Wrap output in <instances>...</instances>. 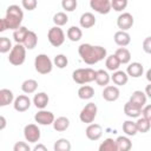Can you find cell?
<instances>
[{
  "label": "cell",
  "instance_id": "obj_17",
  "mask_svg": "<svg viewBox=\"0 0 151 151\" xmlns=\"http://www.w3.org/2000/svg\"><path fill=\"white\" fill-rule=\"evenodd\" d=\"M113 40L119 47H126L131 42V37L126 31H120L119 29V31H117L114 33Z\"/></svg>",
  "mask_w": 151,
  "mask_h": 151
},
{
  "label": "cell",
  "instance_id": "obj_44",
  "mask_svg": "<svg viewBox=\"0 0 151 151\" xmlns=\"http://www.w3.org/2000/svg\"><path fill=\"white\" fill-rule=\"evenodd\" d=\"M140 114H142V117H144V118L151 120V105L145 104V105L142 107V110H140Z\"/></svg>",
  "mask_w": 151,
  "mask_h": 151
},
{
  "label": "cell",
  "instance_id": "obj_5",
  "mask_svg": "<svg viewBox=\"0 0 151 151\" xmlns=\"http://www.w3.org/2000/svg\"><path fill=\"white\" fill-rule=\"evenodd\" d=\"M34 68L39 74H48L53 70V61L47 54L40 53L34 59Z\"/></svg>",
  "mask_w": 151,
  "mask_h": 151
},
{
  "label": "cell",
  "instance_id": "obj_6",
  "mask_svg": "<svg viewBox=\"0 0 151 151\" xmlns=\"http://www.w3.org/2000/svg\"><path fill=\"white\" fill-rule=\"evenodd\" d=\"M97 113H98V107L94 103H87L80 111L79 113V119L81 123H85V124H90V123H93V120L96 119L97 117Z\"/></svg>",
  "mask_w": 151,
  "mask_h": 151
},
{
  "label": "cell",
  "instance_id": "obj_1",
  "mask_svg": "<svg viewBox=\"0 0 151 151\" xmlns=\"http://www.w3.org/2000/svg\"><path fill=\"white\" fill-rule=\"evenodd\" d=\"M78 54L80 55L81 60L87 65H94L101 60H104L107 55V51L105 47L99 45H91V44H81L78 47Z\"/></svg>",
  "mask_w": 151,
  "mask_h": 151
},
{
  "label": "cell",
  "instance_id": "obj_8",
  "mask_svg": "<svg viewBox=\"0 0 151 151\" xmlns=\"http://www.w3.org/2000/svg\"><path fill=\"white\" fill-rule=\"evenodd\" d=\"M24 137L26 139V142L28 143H38L40 137H41V132L40 129L38 127L37 124H27L24 127Z\"/></svg>",
  "mask_w": 151,
  "mask_h": 151
},
{
  "label": "cell",
  "instance_id": "obj_31",
  "mask_svg": "<svg viewBox=\"0 0 151 151\" xmlns=\"http://www.w3.org/2000/svg\"><path fill=\"white\" fill-rule=\"evenodd\" d=\"M120 65H122L120 61L118 60V58H117L114 54L106 55V58H105V66H106V68H107L109 71H112V72H113V71L118 70Z\"/></svg>",
  "mask_w": 151,
  "mask_h": 151
},
{
  "label": "cell",
  "instance_id": "obj_41",
  "mask_svg": "<svg viewBox=\"0 0 151 151\" xmlns=\"http://www.w3.org/2000/svg\"><path fill=\"white\" fill-rule=\"evenodd\" d=\"M78 6L77 0H61V7L66 12H73Z\"/></svg>",
  "mask_w": 151,
  "mask_h": 151
},
{
  "label": "cell",
  "instance_id": "obj_46",
  "mask_svg": "<svg viewBox=\"0 0 151 151\" xmlns=\"http://www.w3.org/2000/svg\"><path fill=\"white\" fill-rule=\"evenodd\" d=\"M6 126H7V120H6V118L0 114V131L5 130Z\"/></svg>",
  "mask_w": 151,
  "mask_h": 151
},
{
  "label": "cell",
  "instance_id": "obj_13",
  "mask_svg": "<svg viewBox=\"0 0 151 151\" xmlns=\"http://www.w3.org/2000/svg\"><path fill=\"white\" fill-rule=\"evenodd\" d=\"M101 96L106 101H116L120 96V91L116 85H106L104 86Z\"/></svg>",
  "mask_w": 151,
  "mask_h": 151
},
{
  "label": "cell",
  "instance_id": "obj_25",
  "mask_svg": "<svg viewBox=\"0 0 151 151\" xmlns=\"http://www.w3.org/2000/svg\"><path fill=\"white\" fill-rule=\"evenodd\" d=\"M111 78H110V74L107 73V71H104V70H97L96 71V76H94V81L97 85L99 86H106L109 85Z\"/></svg>",
  "mask_w": 151,
  "mask_h": 151
},
{
  "label": "cell",
  "instance_id": "obj_32",
  "mask_svg": "<svg viewBox=\"0 0 151 151\" xmlns=\"http://www.w3.org/2000/svg\"><path fill=\"white\" fill-rule=\"evenodd\" d=\"M136 127H137V132H140V133H146L150 131V127H151V120L144 118V117H138L137 122H136Z\"/></svg>",
  "mask_w": 151,
  "mask_h": 151
},
{
  "label": "cell",
  "instance_id": "obj_18",
  "mask_svg": "<svg viewBox=\"0 0 151 151\" xmlns=\"http://www.w3.org/2000/svg\"><path fill=\"white\" fill-rule=\"evenodd\" d=\"M32 101H33L34 106L38 110H41V109H46V106L48 105L50 98H48V96H47L46 92H38V93L34 94Z\"/></svg>",
  "mask_w": 151,
  "mask_h": 151
},
{
  "label": "cell",
  "instance_id": "obj_38",
  "mask_svg": "<svg viewBox=\"0 0 151 151\" xmlns=\"http://www.w3.org/2000/svg\"><path fill=\"white\" fill-rule=\"evenodd\" d=\"M68 64V59L65 54H57L53 58V65L57 66L58 68H65Z\"/></svg>",
  "mask_w": 151,
  "mask_h": 151
},
{
  "label": "cell",
  "instance_id": "obj_30",
  "mask_svg": "<svg viewBox=\"0 0 151 151\" xmlns=\"http://www.w3.org/2000/svg\"><path fill=\"white\" fill-rule=\"evenodd\" d=\"M66 35H67V38H68L71 41L76 42V41H79V40L81 39V37H83V31H81V28L78 27V26H71V27L67 29Z\"/></svg>",
  "mask_w": 151,
  "mask_h": 151
},
{
  "label": "cell",
  "instance_id": "obj_39",
  "mask_svg": "<svg viewBox=\"0 0 151 151\" xmlns=\"http://www.w3.org/2000/svg\"><path fill=\"white\" fill-rule=\"evenodd\" d=\"M12 48V41L7 37H0V53H8Z\"/></svg>",
  "mask_w": 151,
  "mask_h": 151
},
{
  "label": "cell",
  "instance_id": "obj_23",
  "mask_svg": "<svg viewBox=\"0 0 151 151\" xmlns=\"http://www.w3.org/2000/svg\"><path fill=\"white\" fill-rule=\"evenodd\" d=\"M114 140L117 145V151H129L132 147V142L129 136H119Z\"/></svg>",
  "mask_w": 151,
  "mask_h": 151
},
{
  "label": "cell",
  "instance_id": "obj_29",
  "mask_svg": "<svg viewBox=\"0 0 151 151\" xmlns=\"http://www.w3.org/2000/svg\"><path fill=\"white\" fill-rule=\"evenodd\" d=\"M140 110L142 109H139L138 106L131 104L130 101L125 103V105H124V113L129 118H138L140 116Z\"/></svg>",
  "mask_w": 151,
  "mask_h": 151
},
{
  "label": "cell",
  "instance_id": "obj_20",
  "mask_svg": "<svg viewBox=\"0 0 151 151\" xmlns=\"http://www.w3.org/2000/svg\"><path fill=\"white\" fill-rule=\"evenodd\" d=\"M79 24L81 28H91L96 25V17L91 12H85L80 15Z\"/></svg>",
  "mask_w": 151,
  "mask_h": 151
},
{
  "label": "cell",
  "instance_id": "obj_27",
  "mask_svg": "<svg viewBox=\"0 0 151 151\" xmlns=\"http://www.w3.org/2000/svg\"><path fill=\"white\" fill-rule=\"evenodd\" d=\"M114 55L118 58L120 64H129L131 60V52L126 47H119L116 50Z\"/></svg>",
  "mask_w": 151,
  "mask_h": 151
},
{
  "label": "cell",
  "instance_id": "obj_36",
  "mask_svg": "<svg viewBox=\"0 0 151 151\" xmlns=\"http://www.w3.org/2000/svg\"><path fill=\"white\" fill-rule=\"evenodd\" d=\"M99 151H117L116 140L113 138H106L104 142L99 145Z\"/></svg>",
  "mask_w": 151,
  "mask_h": 151
},
{
  "label": "cell",
  "instance_id": "obj_49",
  "mask_svg": "<svg viewBox=\"0 0 151 151\" xmlns=\"http://www.w3.org/2000/svg\"><path fill=\"white\" fill-rule=\"evenodd\" d=\"M150 87H151V84H149V85H146V88H145V94H146V97H151V91H150Z\"/></svg>",
  "mask_w": 151,
  "mask_h": 151
},
{
  "label": "cell",
  "instance_id": "obj_7",
  "mask_svg": "<svg viewBox=\"0 0 151 151\" xmlns=\"http://www.w3.org/2000/svg\"><path fill=\"white\" fill-rule=\"evenodd\" d=\"M47 39L53 47H59L65 41V33L59 26H53L47 32Z\"/></svg>",
  "mask_w": 151,
  "mask_h": 151
},
{
  "label": "cell",
  "instance_id": "obj_21",
  "mask_svg": "<svg viewBox=\"0 0 151 151\" xmlns=\"http://www.w3.org/2000/svg\"><path fill=\"white\" fill-rule=\"evenodd\" d=\"M14 94L9 88H1L0 90V107L8 106L9 104H13Z\"/></svg>",
  "mask_w": 151,
  "mask_h": 151
},
{
  "label": "cell",
  "instance_id": "obj_10",
  "mask_svg": "<svg viewBox=\"0 0 151 151\" xmlns=\"http://www.w3.org/2000/svg\"><path fill=\"white\" fill-rule=\"evenodd\" d=\"M134 24V19L133 15L129 12H124L122 14H119V17L117 18V26L120 31H129Z\"/></svg>",
  "mask_w": 151,
  "mask_h": 151
},
{
  "label": "cell",
  "instance_id": "obj_14",
  "mask_svg": "<svg viewBox=\"0 0 151 151\" xmlns=\"http://www.w3.org/2000/svg\"><path fill=\"white\" fill-rule=\"evenodd\" d=\"M85 134L90 140H98L101 138L103 136V129L99 124H94V123H90L85 130Z\"/></svg>",
  "mask_w": 151,
  "mask_h": 151
},
{
  "label": "cell",
  "instance_id": "obj_3",
  "mask_svg": "<svg viewBox=\"0 0 151 151\" xmlns=\"http://www.w3.org/2000/svg\"><path fill=\"white\" fill-rule=\"evenodd\" d=\"M94 76H96V71L91 67L77 68L72 72L73 81L79 84V85H84V84H88L91 81H94Z\"/></svg>",
  "mask_w": 151,
  "mask_h": 151
},
{
  "label": "cell",
  "instance_id": "obj_9",
  "mask_svg": "<svg viewBox=\"0 0 151 151\" xmlns=\"http://www.w3.org/2000/svg\"><path fill=\"white\" fill-rule=\"evenodd\" d=\"M34 120L39 125H44V126L52 125V123L54 120V114L51 111H47L45 109H41V110H39L34 114Z\"/></svg>",
  "mask_w": 151,
  "mask_h": 151
},
{
  "label": "cell",
  "instance_id": "obj_45",
  "mask_svg": "<svg viewBox=\"0 0 151 151\" xmlns=\"http://www.w3.org/2000/svg\"><path fill=\"white\" fill-rule=\"evenodd\" d=\"M143 50L147 54L151 53V37H146L144 39V41H143Z\"/></svg>",
  "mask_w": 151,
  "mask_h": 151
},
{
  "label": "cell",
  "instance_id": "obj_34",
  "mask_svg": "<svg viewBox=\"0 0 151 151\" xmlns=\"http://www.w3.org/2000/svg\"><path fill=\"white\" fill-rule=\"evenodd\" d=\"M28 32V28H26L25 26H20L18 27L17 29L13 31V39L17 44H22L25 38H26V34Z\"/></svg>",
  "mask_w": 151,
  "mask_h": 151
},
{
  "label": "cell",
  "instance_id": "obj_40",
  "mask_svg": "<svg viewBox=\"0 0 151 151\" xmlns=\"http://www.w3.org/2000/svg\"><path fill=\"white\" fill-rule=\"evenodd\" d=\"M127 6V0H111V9L123 12Z\"/></svg>",
  "mask_w": 151,
  "mask_h": 151
},
{
  "label": "cell",
  "instance_id": "obj_24",
  "mask_svg": "<svg viewBox=\"0 0 151 151\" xmlns=\"http://www.w3.org/2000/svg\"><path fill=\"white\" fill-rule=\"evenodd\" d=\"M22 45L26 47V50H33V48H35V46L38 45V35H37V33L28 29Z\"/></svg>",
  "mask_w": 151,
  "mask_h": 151
},
{
  "label": "cell",
  "instance_id": "obj_19",
  "mask_svg": "<svg viewBox=\"0 0 151 151\" xmlns=\"http://www.w3.org/2000/svg\"><path fill=\"white\" fill-rule=\"evenodd\" d=\"M110 78H111V80L113 81V84L116 86H124L129 81V76L126 74V72L125 71H120V70L113 71V74Z\"/></svg>",
  "mask_w": 151,
  "mask_h": 151
},
{
  "label": "cell",
  "instance_id": "obj_48",
  "mask_svg": "<svg viewBox=\"0 0 151 151\" xmlns=\"http://www.w3.org/2000/svg\"><path fill=\"white\" fill-rule=\"evenodd\" d=\"M6 29H7V26H6L5 19H4V18H0V33H1V32H5Z\"/></svg>",
  "mask_w": 151,
  "mask_h": 151
},
{
  "label": "cell",
  "instance_id": "obj_11",
  "mask_svg": "<svg viewBox=\"0 0 151 151\" xmlns=\"http://www.w3.org/2000/svg\"><path fill=\"white\" fill-rule=\"evenodd\" d=\"M90 7L99 14H107L111 11V0H90Z\"/></svg>",
  "mask_w": 151,
  "mask_h": 151
},
{
  "label": "cell",
  "instance_id": "obj_42",
  "mask_svg": "<svg viewBox=\"0 0 151 151\" xmlns=\"http://www.w3.org/2000/svg\"><path fill=\"white\" fill-rule=\"evenodd\" d=\"M21 5L26 11H34L38 6V0H21Z\"/></svg>",
  "mask_w": 151,
  "mask_h": 151
},
{
  "label": "cell",
  "instance_id": "obj_26",
  "mask_svg": "<svg viewBox=\"0 0 151 151\" xmlns=\"http://www.w3.org/2000/svg\"><path fill=\"white\" fill-rule=\"evenodd\" d=\"M78 97L83 100H88L94 97V88L90 85H81L78 88Z\"/></svg>",
  "mask_w": 151,
  "mask_h": 151
},
{
  "label": "cell",
  "instance_id": "obj_12",
  "mask_svg": "<svg viewBox=\"0 0 151 151\" xmlns=\"http://www.w3.org/2000/svg\"><path fill=\"white\" fill-rule=\"evenodd\" d=\"M31 104L32 101L26 94H20L13 100V107L18 112H26L31 107Z\"/></svg>",
  "mask_w": 151,
  "mask_h": 151
},
{
  "label": "cell",
  "instance_id": "obj_50",
  "mask_svg": "<svg viewBox=\"0 0 151 151\" xmlns=\"http://www.w3.org/2000/svg\"><path fill=\"white\" fill-rule=\"evenodd\" d=\"M151 70H147V72H146V79H147V81H151Z\"/></svg>",
  "mask_w": 151,
  "mask_h": 151
},
{
  "label": "cell",
  "instance_id": "obj_16",
  "mask_svg": "<svg viewBox=\"0 0 151 151\" xmlns=\"http://www.w3.org/2000/svg\"><path fill=\"white\" fill-rule=\"evenodd\" d=\"M146 100H147L146 94H145L143 91H140V90L133 91L132 94L130 96V99H129V101H130L131 104L138 106L139 109H142V107L146 104Z\"/></svg>",
  "mask_w": 151,
  "mask_h": 151
},
{
  "label": "cell",
  "instance_id": "obj_37",
  "mask_svg": "<svg viewBox=\"0 0 151 151\" xmlns=\"http://www.w3.org/2000/svg\"><path fill=\"white\" fill-rule=\"evenodd\" d=\"M53 22H54L55 26L61 27V26H64L68 22V17L65 12H58L53 15Z\"/></svg>",
  "mask_w": 151,
  "mask_h": 151
},
{
  "label": "cell",
  "instance_id": "obj_4",
  "mask_svg": "<svg viewBox=\"0 0 151 151\" xmlns=\"http://www.w3.org/2000/svg\"><path fill=\"white\" fill-rule=\"evenodd\" d=\"M26 60V47L22 44H15L12 46L8 55V61L13 66H20Z\"/></svg>",
  "mask_w": 151,
  "mask_h": 151
},
{
  "label": "cell",
  "instance_id": "obj_22",
  "mask_svg": "<svg viewBox=\"0 0 151 151\" xmlns=\"http://www.w3.org/2000/svg\"><path fill=\"white\" fill-rule=\"evenodd\" d=\"M52 125H53V129L57 132H64L70 127V119L67 117L61 116V117H58L57 119L54 118Z\"/></svg>",
  "mask_w": 151,
  "mask_h": 151
},
{
  "label": "cell",
  "instance_id": "obj_47",
  "mask_svg": "<svg viewBox=\"0 0 151 151\" xmlns=\"http://www.w3.org/2000/svg\"><path fill=\"white\" fill-rule=\"evenodd\" d=\"M32 150L33 151H47V147L44 144H37Z\"/></svg>",
  "mask_w": 151,
  "mask_h": 151
},
{
  "label": "cell",
  "instance_id": "obj_2",
  "mask_svg": "<svg viewBox=\"0 0 151 151\" xmlns=\"http://www.w3.org/2000/svg\"><path fill=\"white\" fill-rule=\"evenodd\" d=\"M5 22L7 26V29H17L21 26V22L24 20V12L18 5H9L6 9L5 15Z\"/></svg>",
  "mask_w": 151,
  "mask_h": 151
},
{
  "label": "cell",
  "instance_id": "obj_43",
  "mask_svg": "<svg viewBox=\"0 0 151 151\" xmlns=\"http://www.w3.org/2000/svg\"><path fill=\"white\" fill-rule=\"evenodd\" d=\"M31 146L26 142H17L13 145V151H29Z\"/></svg>",
  "mask_w": 151,
  "mask_h": 151
},
{
  "label": "cell",
  "instance_id": "obj_35",
  "mask_svg": "<svg viewBox=\"0 0 151 151\" xmlns=\"http://www.w3.org/2000/svg\"><path fill=\"white\" fill-rule=\"evenodd\" d=\"M71 143L68 139L66 138H59L55 140L54 145H53V149L54 151H70L71 150Z\"/></svg>",
  "mask_w": 151,
  "mask_h": 151
},
{
  "label": "cell",
  "instance_id": "obj_33",
  "mask_svg": "<svg viewBox=\"0 0 151 151\" xmlns=\"http://www.w3.org/2000/svg\"><path fill=\"white\" fill-rule=\"evenodd\" d=\"M122 129H123V132H124L126 136H129V137H133V136L137 134L136 122H133V120H125V122L123 123Z\"/></svg>",
  "mask_w": 151,
  "mask_h": 151
},
{
  "label": "cell",
  "instance_id": "obj_15",
  "mask_svg": "<svg viewBox=\"0 0 151 151\" xmlns=\"http://www.w3.org/2000/svg\"><path fill=\"white\" fill-rule=\"evenodd\" d=\"M126 74L131 78H139L143 76L144 73V66L142 63L138 61H133V63H129L127 67H126Z\"/></svg>",
  "mask_w": 151,
  "mask_h": 151
},
{
  "label": "cell",
  "instance_id": "obj_28",
  "mask_svg": "<svg viewBox=\"0 0 151 151\" xmlns=\"http://www.w3.org/2000/svg\"><path fill=\"white\" fill-rule=\"evenodd\" d=\"M37 88H38V81L35 79H26L21 84V90L26 94L34 93L37 91Z\"/></svg>",
  "mask_w": 151,
  "mask_h": 151
}]
</instances>
